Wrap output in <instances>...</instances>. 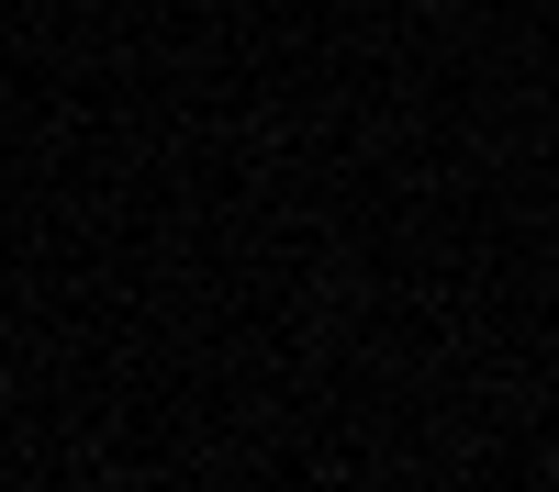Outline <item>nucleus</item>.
Wrapping results in <instances>:
<instances>
[{
  "label": "nucleus",
  "mask_w": 559,
  "mask_h": 492,
  "mask_svg": "<svg viewBox=\"0 0 559 492\" xmlns=\"http://www.w3.org/2000/svg\"><path fill=\"white\" fill-rule=\"evenodd\" d=\"M548 470H559V447H548Z\"/></svg>",
  "instance_id": "f257e3e1"
}]
</instances>
